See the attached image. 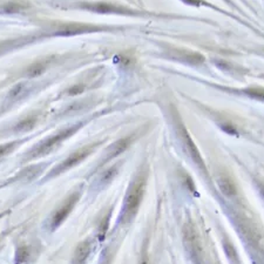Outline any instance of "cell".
I'll list each match as a JSON object with an SVG mask.
<instances>
[{
    "label": "cell",
    "instance_id": "8",
    "mask_svg": "<svg viewBox=\"0 0 264 264\" xmlns=\"http://www.w3.org/2000/svg\"><path fill=\"white\" fill-rule=\"evenodd\" d=\"M162 47L161 55L166 59L173 60V62L181 63L189 66H201L206 64V56L201 53L187 50V48L172 46V45H165Z\"/></svg>",
    "mask_w": 264,
    "mask_h": 264
},
{
    "label": "cell",
    "instance_id": "17",
    "mask_svg": "<svg viewBox=\"0 0 264 264\" xmlns=\"http://www.w3.org/2000/svg\"><path fill=\"white\" fill-rule=\"evenodd\" d=\"M217 186L220 192L227 197H234L237 194L236 185L233 178L228 176H220L217 178Z\"/></svg>",
    "mask_w": 264,
    "mask_h": 264
},
{
    "label": "cell",
    "instance_id": "18",
    "mask_svg": "<svg viewBox=\"0 0 264 264\" xmlns=\"http://www.w3.org/2000/svg\"><path fill=\"white\" fill-rule=\"evenodd\" d=\"M31 5L26 2H24V0H13V2H10L5 4V5L3 6L2 12L4 13H19V12H23V11H26L27 9H30Z\"/></svg>",
    "mask_w": 264,
    "mask_h": 264
},
{
    "label": "cell",
    "instance_id": "13",
    "mask_svg": "<svg viewBox=\"0 0 264 264\" xmlns=\"http://www.w3.org/2000/svg\"><path fill=\"white\" fill-rule=\"evenodd\" d=\"M180 2L184 3L185 5H187V6L197 7V9H201V7H207V9H210V10L215 11V12H218V13L226 15V17H229V18H233L235 20H237L238 23L243 24V25L251 27L250 24H248L247 22H243V20L239 18V17H237L236 14L231 13V12H228V11H226V10H222L221 7H218L217 5H214V4L209 3L208 0H180Z\"/></svg>",
    "mask_w": 264,
    "mask_h": 264
},
{
    "label": "cell",
    "instance_id": "11",
    "mask_svg": "<svg viewBox=\"0 0 264 264\" xmlns=\"http://www.w3.org/2000/svg\"><path fill=\"white\" fill-rule=\"evenodd\" d=\"M209 85L214 86L215 88L220 89V91H223L226 93H230V94L247 96V97H250V99H253V100L262 101V103H264V87L249 86V87H245V88H233V87L222 86V85H218V84L217 85L209 84Z\"/></svg>",
    "mask_w": 264,
    "mask_h": 264
},
{
    "label": "cell",
    "instance_id": "6",
    "mask_svg": "<svg viewBox=\"0 0 264 264\" xmlns=\"http://www.w3.org/2000/svg\"><path fill=\"white\" fill-rule=\"evenodd\" d=\"M170 114H172V120L174 123V128H175L176 135L181 142L185 153L190 157V160L197 166V168H200L201 170H206L205 161H203L201 154L198 152L197 146L195 145L188 129H187L184 121H182L181 115L178 114L177 109L175 107H173V109H170Z\"/></svg>",
    "mask_w": 264,
    "mask_h": 264
},
{
    "label": "cell",
    "instance_id": "20",
    "mask_svg": "<svg viewBox=\"0 0 264 264\" xmlns=\"http://www.w3.org/2000/svg\"><path fill=\"white\" fill-rule=\"evenodd\" d=\"M31 257V249L27 246L19 247L15 251V263L24 264L30 261Z\"/></svg>",
    "mask_w": 264,
    "mask_h": 264
},
{
    "label": "cell",
    "instance_id": "16",
    "mask_svg": "<svg viewBox=\"0 0 264 264\" xmlns=\"http://www.w3.org/2000/svg\"><path fill=\"white\" fill-rule=\"evenodd\" d=\"M39 121V114L38 113H32L30 115H26L23 117L22 120L18 121L17 124L13 126L14 133H27L33 129Z\"/></svg>",
    "mask_w": 264,
    "mask_h": 264
},
{
    "label": "cell",
    "instance_id": "2",
    "mask_svg": "<svg viewBox=\"0 0 264 264\" xmlns=\"http://www.w3.org/2000/svg\"><path fill=\"white\" fill-rule=\"evenodd\" d=\"M104 112H107V111L97 112L95 114L86 117V119L80 120L78 123H74L70 126H66V127L64 128H60L59 131H56L55 133L51 134V135L46 136L43 140H40L38 144H35L31 149H28V152L24 154L22 157V164H27V162L36 160V158H40V157H44L48 155V154L53 153L54 150L58 149L65 141L68 140L70 137L74 135V134L78 133L84 126H86L88 123H91L93 119H95V117L100 116Z\"/></svg>",
    "mask_w": 264,
    "mask_h": 264
},
{
    "label": "cell",
    "instance_id": "25",
    "mask_svg": "<svg viewBox=\"0 0 264 264\" xmlns=\"http://www.w3.org/2000/svg\"><path fill=\"white\" fill-rule=\"evenodd\" d=\"M127 2H129V3H132V2H133V0H127Z\"/></svg>",
    "mask_w": 264,
    "mask_h": 264
},
{
    "label": "cell",
    "instance_id": "24",
    "mask_svg": "<svg viewBox=\"0 0 264 264\" xmlns=\"http://www.w3.org/2000/svg\"><path fill=\"white\" fill-rule=\"evenodd\" d=\"M261 192H262V194L264 195V187H261Z\"/></svg>",
    "mask_w": 264,
    "mask_h": 264
},
{
    "label": "cell",
    "instance_id": "9",
    "mask_svg": "<svg viewBox=\"0 0 264 264\" xmlns=\"http://www.w3.org/2000/svg\"><path fill=\"white\" fill-rule=\"evenodd\" d=\"M134 139H135V136H134L133 134H131V135L121 137V139L113 142L112 145H109L108 147L105 149L103 156L100 157V160L96 164L95 167L93 168L91 173H89V175H94V174L99 172L100 169L106 167V165H108L112 160H114L115 157H117L124 152H126V150L129 148V146L133 144Z\"/></svg>",
    "mask_w": 264,
    "mask_h": 264
},
{
    "label": "cell",
    "instance_id": "3",
    "mask_svg": "<svg viewBox=\"0 0 264 264\" xmlns=\"http://www.w3.org/2000/svg\"><path fill=\"white\" fill-rule=\"evenodd\" d=\"M146 182H147V170L140 169L131 181L127 192H126L123 207H121L116 220V228L129 225L135 218L137 211L140 209L142 198H144Z\"/></svg>",
    "mask_w": 264,
    "mask_h": 264
},
{
    "label": "cell",
    "instance_id": "19",
    "mask_svg": "<svg viewBox=\"0 0 264 264\" xmlns=\"http://www.w3.org/2000/svg\"><path fill=\"white\" fill-rule=\"evenodd\" d=\"M30 139H31V137H24V139L10 141V142H6V144L0 145V158L5 157V156L9 155V154L13 153L15 149L20 147L22 145L25 144V142L28 141Z\"/></svg>",
    "mask_w": 264,
    "mask_h": 264
},
{
    "label": "cell",
    "instance_id": "7",
    "mask_svg": "<svg viewBox=\"0 0 264 264\" xmlns=\"http://www.w3.org/2000/svg\"><path fill=\"white\" fill-rule=\"evenodd\" d=\"M83 193H84V185H81L80 187H78V188L73 190V192L68 195V196L65 198L62 203H60L58 208L51 214V216L48 217L46 221V228L50 230L51 233L60 228V226L66 221V218L70 216V214L72 213V210L74 209L76 203L79 202Z\"/></svg>",
    "mask_w": 264,
    "mask_h": 264
},
{
    "label": "cell",
    "instance_id": "12",
    "mask_svg": "<svg viewBox=\"0 0 264 264\" xmlns=\"http://www.w3.org/2000/svg\"><path fill=\"white\" fill-rule=\"evenodd\" d=\"M93 246H94V239L93 238H86L81 241L75 247L74 254H73L71 259V264H86L93 250Z\"/></svg>",
    "mask_w": 264,
    "mask_h": 264
},
{
    "label": "cell",
    "instance_id": "21",
    "mask_svg": "<svg viewBox=\"0 0 264 264\" xmlns=\"http://www.w3.org/2000/svg\"><path fill=\"white\" fill-rule=\"evenodd\" d=\"M86 86H85L84 84H76V85H73L68 89L65 91V95H68V96H74V95H79V94H83V93L86 91Z\"/></svg>",
    "mask_w": 264,
    "mask_h": 264
},
{
    "label": "cell",
    "instance_id": "10",
    "mask_svg": "<svg viewBox=\"0 0 264 264\" xmlns=\"http://www.w3.org/2000/svg\"><path fill=\"white\" fill-rule=\"evenodd\" d=\"M123 164V161L116 162V164H113L109 166V167H104L97 172L96 180L92 186V192L94 194L100 193L101 190H104L108 185H111L113 180L116 177L117 173L120 170V166Z\"/></svg>",
    "mask_w": 264,
    "mask_h": 264
},
{
    "label": "cell",
    "instance_id": "1",
    "mask_svg": "<svg viewBox=\"0 0 264 264\" xmlns=\"http://www.w3.org/2000/svg\"><path fill=\"white\" fill-rule=\"evenodd\" d=\"M51 6L63 11H85L96 14L121 15V17L132 18H152V19H192L186 15L164 13L149 10L135 9L127 5H121L117 3L106 2V0H52Z\"/></svg>",
    "mask_w": 264,
    "mask_h": 264
},
{
    "label": "cell",
    "instance_id": "22",
    "mask_svg": "<svg viewBox=\"0 0 264 264\" xmlns=\"http://www.w3.org/2000/svg\"><path fill=\"white\" fill-rule=\"evenodd\" d=\"M225 2H226V3H228V5H229V6L235 7V9H237V5L233 2V0H225Z\"/></svg>",
    "mask_w": 264,
    "mask_h": 264
},
{
    "label": "cell",
    "instance_id": "15",
    "mask_svg": "<svg viewBox=\"0 0 264 264\" xmlns=\"http://www.w3.org/2000/svg\"><path fill=\"white\" fill-rule=\"evenodd\" d=\"M31 91H32L31 84L19 83L12 87L9 95H7V101H9V104L11 103L14 104V103H18V101H22L23 99H25L28 94H30Z\"/></svg>",
    "mask_w": 264,
    "mask_h": 264
},
{
    "label": "cell",
    "instance_id": "23",
    "mask_svg": "<svg viewBox=\"0 0 264 264\" xmlns=\"http://www.w3.org/2000/svg\"><path fill=\"white\" fill-rule=\"evenodd\" d=\"M140 264H148L147 259H146V258H142V259H141V262H140Z\"/></svg>",
    "mask_w": 264,
    "mask_h": 264
},
{
    "label": "cell",
    "instance_id": "5",
    "mask_svg": "<svg viewBox=\"0 0 264 264\" xmlns=\"http://www.w3.org/2000/svg\"><path fill=\"white\" fill-rule=\"evenodd\" d=\"M104 144H105V140L94 141L86 146H84V147L74 150V152L71 153L66 158H64L62 162H59L58 165L54 166V167H52L50 172L43 177V180L40 181V184H45V182L50 181L56 176H60L62 174L68 172V170H71L72 168H74L75 166L80 165L84 160H86L91 154L94 153L95 150Z\"/></svg>",
    "mask_w": 264,
    "mask_h": 264
},
{
    "label": "cell",
    "instance_id": "14",
    "mask_svg": "<svg viewBox=\"0 0 264 264\" xmlns=\"http://www.w3.org/2000/svg\"><path fill=\"white\" fill-rule=\"evenodd\" d=\"M53 60H54V56L50 55V56H44L42 59H38L35 60L34 63H32L30 66H28L25 73H24V76H26V78H30V79H33L36 78V76L39 75H43L45 72L48 70V67H50V65L52 64Z\"/></svg>",
    "mask_w": 264,
    "mask_h": 264
},
{
    "label": "cell",
    "instance_id": "4",
    "mask_svg": "<svg viewBox=\"0 0 264 264\" xmlns=\"http://www.w3.org/2000/svg\"><path fill=\"white\" fill-rule=\"evenodd\" d=\"M125 30L123 26L103 25V24H92V23H80V22H53L48 25L47 30L43 33L45 38H52V36H70L101 33V32H119Z\"/></svg>",
    "mask_w": 264,
    "mask_h": 264
}]
</instances>
